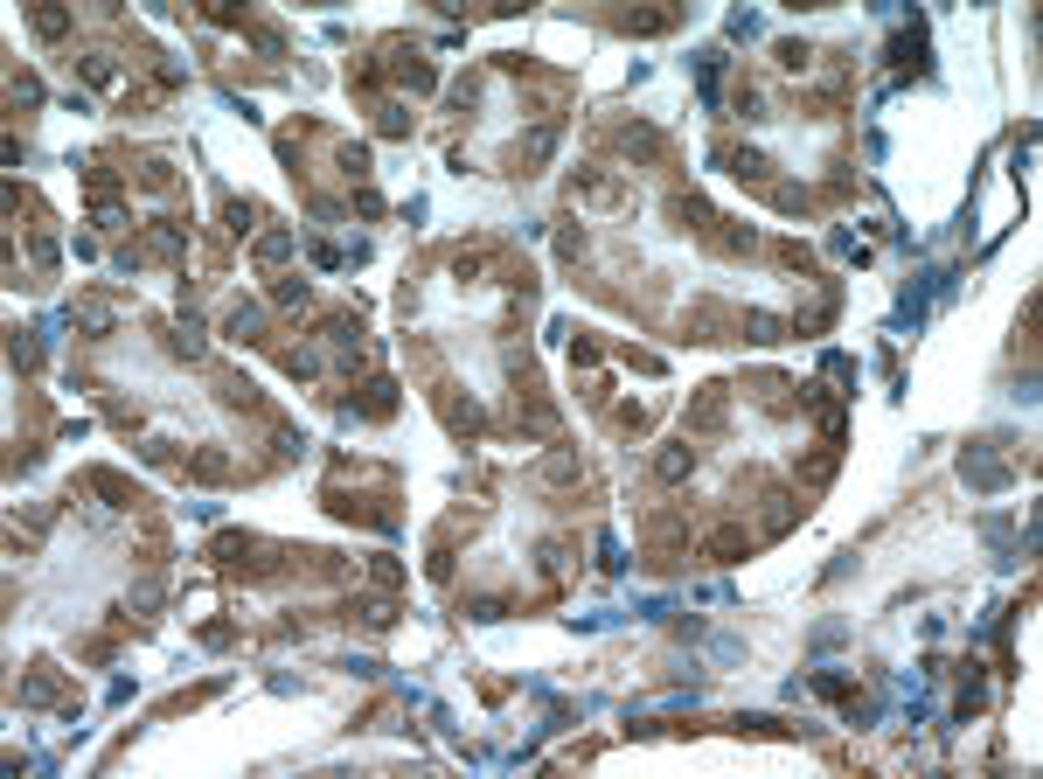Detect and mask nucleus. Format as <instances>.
<instances>
[{"label": "nucleus", "instance_id": "aec40b11", "mask_svg": "<svg viewBox=\"0 0 1043 779\" xmlns=\"http://www.w3.org/2000/svg\"><path fill=\"white\" fill-rule=\"evenodd\" d=\"M133 181H140L147 195H167V188H174V160H167V154H147V160H140V174H133Z\"/></svg>", "mask_w": 1043, "mask_h": 779}, {"label": "nucleus", "instance_id": "e433bc0d", "mask_svg": "<svg viewBox=\"0 0 1043 779\" xmlns=\"http://www.w3.org/2000/svg\"><path fill=\"white\" fill-rule=\"evenodd\" d=\"M7 91H14V105H35V98H42V84H35L28 70H14V77H7Z\"/></svg>", "mask_w": 1043, "mask_h": 779}, {"label": "nucleus", "instance_id": "bb28decb", "mask_svg": "<svg viewBox=\"0 0 1043 779\" xmlns=\"http://www.w3.org/2000/svg\"><path fill=\"white\" fill-rule=\"evenodd\" d=\"M272 307H279V313H306V307H313L306 279H279V286H272Z\"/></svg>", "mask_w": 1043, "mask_h": 779}, {"label": "nucleus", "instance_id": "f257e3e1", "mask_svg": "<svg viewBox=\"0 0 1043 779\" xmlns=\"http://www.w3.org/2000/svg\"><path fill=\"white\" fill-rule=\"evenodd\" d=\"M571 202H585V209H633V188H626L619 174L578 167V174H571Z\"/></svg>", "mask_w": 1043, "mask_h": 779}, {"label": "nucleus", "instance_id": "cd10ccee", "mask_svg": "<svg viewBox=\"0 0 1043 779\" xmlns=\"http://www.w3.org/2000/svg\"><path fill=\"white\" fill-rule=\"evenodd\" d=\"M772 63H779V70H800V77H807V70H814V49H807V42H772Z\"/></svg>", "mask_w": 1043, "mask_h": 779}, {"label": "nucleus", "instance_id": "dca6fc26", "mask_svg": "<svg viewBox=\"0 0 1043 779\" xmlns=\"http://www.w3.org/2000/svg\"><path fill=\"white\" fill-rule=\"evenodd\" d=\"M56 696H63V682H56L49 668H35V675L14 689V703H28V710H42V703H56Z\"/></svg>", "mask_w": 1043, "mask_h": 779}, {"label": "nucleus", "instance_id": "a878e982", "mask_svg": "<svg viewBox=\"0 0 1043 779\" xmlns=\"http://www.w3.org/2000/svg\"><path fill=\"white\" fill-rule=\"evenodd\" d=\"M28 28H35L42 42H63V35H70V14H63V7H35V14H28Z\"/></svg>", "mask_w": 1043, "mask_h": 779}, {"label": "nucleus", "instance_id": "c85d7f7f", "mask_svg": "<svg viewBox=\"0 0 1043 779\" xmlns=\"http://www.w3.org/2000/svg\"><path fill=\"white\" fill-rule=\"evenodd\" d=\"M717 251H731V258H751V251H758V237H751L745 223H724V230H717Z\"/></svg>", "mask_w": 1043, "mask_h": 779}, {"label": "nucleus", "instance_id": "f3484780", "mask_svg": "<svg viewBox=\"0 0 1043 779\" xmlns=\"http://www.w3.org/2000/svg\"><path fill=\"white\" fill-rule=\"evenodd\" d=\"M188 251V230L181 223H153L147 230V258H181Z\"/></svg>", "mask_w": 1043, "mask_h": 779}, {"label": "nucleus", "instance_id": "393cba45", "mask_svg": "<svg viewBox=\"0 0 1043 779\" xmlns=\"http://www.w3.org/2000/svg\"><path fill=\"white\" fill-rule=\"evenodd\" d=\"M731 174H738V181H751V188H765V181H772V160L751 154V147H738V154H731Z\"/></svg>", "mask_w": 1043, "mask_h": 779}, {"label": "nucleus", "instance_id": "f8f14e48", "mask_svg": "<svg viewBox=\"0 0 1043 779\" xmlns=\"http://www.w3.org/2000/svg\"><path fill=\"white\" fill-rule=\"evenodd\" d=\"M84 487H91V494H105V508H133V501H140V487H133V480H119V473H84Z\"/></svg>", "mask_w": 1043, "mask_h": 779}, {"label": "nucleus", "instance_id": "9d476101", "mask_svg": "<svg viewBox=\"0 0 1043 779\" xmlns=\"http://www.w3.org/2000/svg\"><path fill=\"white\" fill-rule=\"evenodd\" d=\"M536 480H543V487H578V453H571V446H550L543 467H536Z\"/></svg>", "mask_w": 1043, "mask_h": 779}, {"label": "nucleus", "instance_id": "7ed1b4c3", "mask_svg": "<svg viewBox=\"0 0 1043 779\" xmlns=\"http://www.w3.org/2000/svg\"><path fill=\"white\" fill-rule=\"evenodd\" d=\"M654 480H661V487H682V480H696V446H689V439H668V446L654 453Z\"/></svg>", "mask_w": 1043, "mask_h": 779}, {"label": "nucleus", "instance_id": "c9c22d12", "mask_svg": "<svg viewBox=\"0 0 1043 779\" xmlns=\"http://www.w3.org/2000/svg\"><path fill=\"white\" fill-rule=\"evenodd\" d=\"M91 223H98L105 237H119V230H126V209H119V202H98V209H91Z\"/></svg>", "mask_w": 1043, "mask_h": 779}, {"label": "nucleus", "instance_id": "58836bf2", "mask_svg": "<svg viewBox=\"0 0 1043 779\" xmlns=\"http://www.w3.org/2000/svg\"><path fill=\"white\" fill-rule=\"evenodd\" d=\"M223 216H230V230H237V237H244V230H258V209H251V202H230Z\"/></svg>", "mask_w": 1043, "mask_h": 779}, {"label": "nucleus", "instance_id": "423d86ee", "mask_svg": "<svg viewBox=\"0 0 1043 779\" xmlns=\"http://www.w3.org/2000/svg\"><path fill=\"white\" fill-rule=\"evenodd\" d=\"M703 550H710L717 564H738V557H751V529H745V522H724V529H710V536H703Z\"/></svg>", "mask_w": 1043, "mask_h": 779}, {"label": "nucleus", "instance_id": "0eeeda50", "mask_svg": "<svg viewBox=\"0 0 1043 779\" xmlns=\"http://www.w3.org/2000/svg\"><path fill=\"white\" fill-rule=\"evenodd\" d=\"M390 77L404 84V91H432L439 77H432V63L418 56V49H390Z\"/></svg>", "mask_w": 1043, "mask_h": 779}, {"label": "nucleus", "instance_id": "4468645a", "mask_svg": "<svg viewBox=\"0 0 1043 779\" xmlns=\"http://www.w3.org/2000/svg\"><path fill=\"white\" fill-rule=\"evenodd\" d=\"M668 216H675V230H710L717 223L703 195H668Z\"/></svg>", "mask_w": 1043, "mask_h": 779}, {"label": "nucleus", "instance_id": "2f4dec72", "mask_svg": "<svg viewBox=\"0 0 1043 779\" xmlns=\"http://www.w3.org/2000/svg\"><path fill=\"white\" fill-rule=\"evenodd\" d=\"M362 571H369V585H383V592H397V585H404V564H397V557H369Z\"/></svg>", "mask_w": 1043, "mask_h": 779}, {"label": "nucleus", "instance_id": "6ab92c4d", "mask_svg": "<svg viewBox=\"0 0 1043 779\" xmlns=\"http://www.w3.org/2000/svg\"><path fill=\"white\" fill-rule=\"evenodd\" d=\"M390 411H397V383H390V376L362 383V418H390Z\"/></svg>", "mask_w": 1043, "mask_h": 779}, {"label": "nucleus", "instance_id": "a211bd4d", "mask_svg": "<svg viewBox=\"0 0 1043 779\" xmlns=\"http://www.w3.org/2000/svg\"><path fill=\"white\" fill-rule=\"evenodd\" d=\"M835 460H842V446L807 453V460H800V487H828V480H835Z\"/></svg>", "mask_w": 1043, "mask_h": 779}, {"label": "nucleus", "instance_id": "f704fd0d", "mask_svg": "<svg viewBox=\"0 0 1043 779\" xmlns=\"http://www.w3.org/2000/svg\"><path fill=\"white\" fill-rule=\"evenodd\" d=\"M7 362H14V369H35V362H42L35 334H21V327H14V341H7Z\"/></svg>", "mask_w": 1043, "mask_h": 779}, {"label": "nucleus", "instance_id": "39448f33", "mask_svg": "<svg viewBox=\"0 0 1043 779\" xmlns=\"http://www.w3.org/2000/svg\"><path fill=\"white\" fill-rule=\"evenodd\" d=\"M745 390L758 397V411H772V418H786V411L800 404V397H793V383H786V376H772V369H758Z\"/></svg>", "mask_w": 1043, "mask_h": 779}, {"label": "nucleus", "instance_id": "b1692460", "mask_svg": "<svg viewBox=\"0 0 1043 779\" xmlns=\"http://www.w3.org/2000/svg\"><path fill=\"white\" fill-rule=\"evenodd\" d=\"M765 501H772V508H765V536H786V529L800 522V501H793V494H765Z\"/></svg>", "mask_w": 1043, "mask_h": 779}, {"label": "nucleus", "instance_id": "ddd939ff", "mask_svg": "<svg viewBox=\"0 0 1043 779\" xmlns=\"http://www.w3.org/2000/svg\"><path fill=\"white\" fill-rule=\"evenodd\" d=\"M70 63H77V70H84V84H98V91H112V84H119V63H112L105 49H77Z\"/></svg>", "mask_w": 1043, "mask_h": 779}, {"label": "nucleus", "instance_id": "72a5a7b5", "mask_svg": "<svg viewBox=\"0 0 1043 779\" xmlns=\"http://www.w3.org/2000/svg\"><path fill=\"white\" fill-rule=\"evenodd\" d=\"M772 258H779L786 272H814V251H807V244H793V237H786V244H772Z\"/></svg>", "mask_w": 1043, "mask_h": 779}, {"label": "nucleus", "instance_id": "412c9836", "mask_svg": "<svg viewBox=\"0 0 1043 779\" xmlns=\"http://www.w3.org/2000/svg\"><path fill=\"white\" fill-rule=\"evenodd\" d=\"M279 369H286L293 383H320V355H313V348H279Z\"/></svg>", "mask_w": 1043, "mask_h": 779}, {"label": "nucleus", "instance_id": "7c9ffc66", "mask_svg": "<svg viewBox=\"0 0 1043 779\" xmlns=\"http://www.w3.org/2000/svg\"><path fill=\"white\" fill-rule=\"evenodd\" d=\"M480 272H487V251H480V244H473V251H452V279H459V286H473Z\"/></svg>", "mask_w": 1043, "mask_h": 779}, {"label": "nucleus", "instance_id": "f03ea898", "mask_svg": "<svg viewBox=\"0 0 1043 779\" xmlns=\"http://www.w3.org/2000/svg\"><path fill=\"white\" fill-rule=\"evenodd\" d=\"M731 425V383H703L689 397V439H717Z\"/></svg>", "mask_w": 1043, "mask_h": 779}, {"label": "nucleus", "instance_id": "4be33fe9", "mask_svg": "<svg viewBox=\"0 0 1043 779\" xmlns=\"http://www.w3.org/2000/svg\"><path fill=\"white\" fill-rule=\"evenodd\" d=\"M112 320H119V307H112V300H84V307H77V327H84L91 341H98V334H112Z\"/></svg>", "mask_w": 1043, "mask_h": 779}, {"label": "nucleus", "instance_id": "6e6552de", "mask_svg": "<svg viewBox=\"0 0 1043 779\" xmlns=\"http://www.w3.org/2000/svg\"><path fill=\"white\" fill-rule=\"evenodd\" d=\"M293 251H299V237H293V230H258V244H251V258H258L265 272L293 265Z\"/></svg>", "mask_w": 1043, "mask_h": 779}, {"label": "nucleus", "instance_id": "9b49d317", "mask_svg": "<svg viewBox=\"0 0 1043 779\" xmlns=\"http://www.w3.org/2000/svg\"><path fill=\"white\" fill-rule=\"evenodd\" d=\"M738 334H745V341H786L793 327H786L779 313H765V307H745L738 313Z\"/></svg>", "mask_w": 1043, "mask_h": 779}, {"label": "nucleus", "instance_id": "ea45409f", "mask_svg": "<svg viewBox=\"0 0 1043 779\" xmlns=\"http://www.w3.org/2000/svg\"><path fill=\"white\" fill-rule=\"evenodd\" d=\"M612 418H619V425H626V432H647V404H619V411H612Z\"/></svg>", "mask_w": 1043, "mask_h": 779}, {"label": "nucleus", "instance_id": "c756f323", "mask_svg": "<svg viewBox=\"0 0 1043 779\" xmlns=\"http://www.w3.org/2000/svg\"><path fill=\"white\" fill-rule=\"evenodd\" d=\"M376 133H383V140H404V133H411V112H404V105H376Z\"/></svg>", "mask_w": 1043, "mask_h": 779}, {"label": "nucleus", "instance_id": "473e14b6", "mask_svg": "<svg viewBox=\"0 0 1043 779\" xmlns=\"http://www.w3.org/2000/svg\"><path fill=\"white\" fill-rule=\"evenodd\" d=\"M772 209L800 216V209H814V195H807V188H793V181H779V188H772Z\"/></svg>", "mask_w": 1043, "mask_h": 779}, {"label": "nucleus", "instance_id": "20e7f679", "mask_svg": "<svg viewBox=\"0 0 1043 779\" xmlns=\"http://www.w3.org/2000/svg\"><path fill=\"white\" fill-rule=\"evenodd\" d=\"M230 473H237V460H230L223 446H195V453H188V480H195V487H223Z\"/></svg>", "mask_w": 1043, "mask_h": 779}, {"label": "nucleus", "instance_id": "4c0bfd02", "mask_svg": "<svg viewBox=\"0 0 1043 779\" xmlns=\"http://www.w3.org/2000/svg\"><path fill=\"white\" fill-rule=\"evenodd\" d=\"M341 174L362 181V174H369V147H341Z\"/></svg>", "mask_w": 1043, "mask_h": 779}, {"label": "nucleus", "instance_id": "2eb2a0df", "mask_svg": "<svg viewBox=\"0 0 1043 779\" xmlns=\"http://www.w3.org/2000/svg\"><path fill=\"white\" fill-rule=\"evenodd\" d=\"M160 334H167L160 348H167L174 362H195V355H202V327H195V320H174V327H160Z\"/></svg>", "mask_w": 1043, "mask_h": 779}, {"label": "nucleus", "instance_id": "1a4fd4ad", "mask_svg": "<svg viewBox=\"0 0 1043 779\" xmlns=\"http://www.w3.org/2000/svg\"><path fill=\"white\" fill-rule=\"evenodd\" d=\"M223 334L244 341V348H258V341H265V307H230L223 313Z\"/></svg>", "mask_w": 1043, "mask_h": 779}, {"label": "nucleus", "instance_id": "5701e85b", "mask_svg": "<svg viewBox=\"0 0 1043 779\" xmlns=\"http://www.w3.org/2000/svg\"><path fill=\"white\" fill-rule=\"evenodd\" d=\"M619 28L626 35H661V28H675V14L668 7H640V14H619Z\"/></svg>", "mask_w": 1043, "mask_h": 779}]
</instances>
